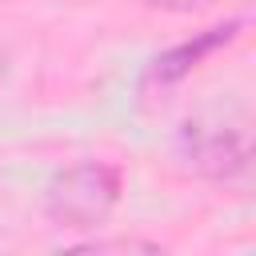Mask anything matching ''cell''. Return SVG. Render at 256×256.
<instances>
[{"label": "cell", "instance_id": "1", "mask_svg": "<svg viewBox=\"0 0 256 256\" xmlns=\"http://www.w3.org/2000/svg\"><path fill=\"white\" fill-rule=\"evenodd\" d=\"M124 196V172L112 160H72L44 184V216L68 232H96L112 220Z\"/></svg>", "mask_w": 256, "mask_h": 256}, {"label": "cell", "instance_id": "2", "mask_svg": "<svg viewBox=\"0 0 256 256\" xmlns=\"http://www.w3.org/2000/svg\"><path fill=\"white\" fill-rule=\"evenodd\" d=\"M184 168L208 184H240L252 172V132L244 120L192 116L176 136Z\"/></svg>", "mask_w": 256, "mask_h": 256}, {"label": "cell", "instance_id": "3", "mask_svg": "<svg viewBox=\"0 0 256 256\" xmlns=\"http://www.w3.org/2000/svg\"><path fill=\"white\" fill-rule=\"evenodd\" d=\"M244 24H248L244 16H232V20H224V24H212V28L196 32V36L172 44V48L160 52V56H152L148 68L140 72V100H144V104L164 100V96H168L172 88H180L204 60H212L216 52H224L228 44H236V40L244 36Z\"/></svg>", "mask_w": 256, "mask_h": 256}, {"label": "cell", "instance_id": "4", "mask_svg": "<svg viewBox=\"0 0 256 256\" xmlns=\"http://www.w3.org/2000/svg\"><path fill=\"white\" fill-rule=\"evenodd\" d=\"M216 0H144V8L152 12H168V16H192V12H204L212 8Z\"/></svg>", "mask_w": 256, "mask_h": 256}, {"label": "cell", "instance_id": "5", "mask_svg": "<svg viewBox=\"0 0 256 256\" xmlns=\"http://www.w3.org/2000/svg\"><path fill=\"white\" fill-rule=\"evenodd\" d=\"M84 248H92V252H108V248H120V252H132V248H144V252H156L160 244H152V240H88Z\"/></svg>", "mask_w": 256, "mask_h": 256}, {"label": "cell", "instance_id": "6", "mask_svg": "<svg viewBox=\"0 0 256 256\" xmlns=\"http://www.w3.org/2000/svg\"><path fill=\"white\" fill-rule=\"evenodd\" d=\"M8 68H12V56H8V48H4V44H0V80H4V76H8Z\"/></svg>", "mask_w": 256, "mask_h": 256}]
</instances>
